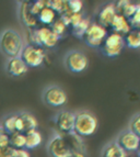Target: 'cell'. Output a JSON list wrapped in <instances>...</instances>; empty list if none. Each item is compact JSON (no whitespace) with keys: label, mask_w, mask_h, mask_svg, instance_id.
I'll use <instances>...</instances> for the list:
<instances>
[{"label":"cell","mask_w":140,"mask_h":157,"mask_svg":"<svg viewBox=\"0 0 140 157\" xmlns=\"http://www.w3.org/2000/svg\"><path fill=\"white\" fill-rule=\"evenodd\" d=\"M23 47V39L16 30L5 29L0 33V51L9 58L20 57Z\"/></svg>","instance_id":"obj_1"},{"label":"cell","mask_w":140,"mask_h":157,"mask_svg":"<svg viewBox=\"0 0 140 157\" xmlns=\"http://www.w3.org/2000/svg\"><path fill=\"white\" fill-rule=\"evenodd\" d=\"M76 113L75 130L73 131L81 137L93 135L98 130V119L88 110H80Z\"/></svg>","instance_id":"obj_2"},{"label":"cell","mask_w":140,"mask_h":157,"mask_svg":"<svg viewBox=\"0 0 140 157\" xmlns=\"http://www.w3.org/2000/svg\"><path fill=\"white\" fill-rule=\"evenodd\" d=\"M60 37L52 31L50 28L43 26L39 29L30 30V43L29 44L35 45L39 47H47L53 48L56 46Z\"/></svg>","instance_id":"obj_3"},{"label":"cell","mask_w":140,"mask_h":157,"mask_svg":"<svg viewBox=\"0 0 140 157\" xmlns=\"http://www.w3.org/2000/svg\"><path fill=\"white\" fill-rule=\"evenodd\" d=\"M125 46L126 44H125L124 35L113 32L111 34H107L106 39L101 45L100 50L105 57L114 58L120 55Z\"/></svg>","instance_id":"obj_4"},{"label":"cell","mask_w":140,"mask_h":157,"mask_svg":"<svg viewBox=\"0 0 140 157\" xmlns=\"http://www.w3.org/2000/svg\"><path fill=\"white\" fill-rule=\"evenodd\" d=\"M64 64L69 71L79 74L86 71V68L89 65V59L82 51L72 50L66 53L64 57Z\"/></svg>","instance_id":"obj_5"},{"label":"cell","mask_w":140,"mask_h":157,"mask_svg":"<svg viewBox=\"0 0 140 157\" xmlns=\"http://www.w3.org/2000/svg\"><path fill=\"white\" fill-rule=\"evenodd\" d=\"M107 36V30L98 22H91L82 41L90 47H101Z\"/></svg>","instance_id":"obj_6"},{"label":"cell","mask_w":140,"mask_h":157,"mask_svg":"<svg viewBox=\"0 0 140 157\" xmlns=\"http://www.w3.org/2000/svg\"><path fill=\"white\" fill-rule=\"evenodd\" d=\"M20 57L23 59L28 67H39L45 60V52L39 46H35L32 44L24 45Z\"/></svg>","instance_id":"obj_7"},{"label":"cell","mask_w":140,"mask_h":157,"mask_svg":"<svg viewBox=\"0 0 140 157\" xmlns=\"http://www.w3.org/2000/svg\"><path fill=\"white\" fill-rule=\"evenodd\" d=\"M42 98L47 105H50L52 108H60L62 105H65L68 99L65 90L58 86L46 87L43 91Z\"/></svg>","instance_id":"obj_8"},{"label":"cell","mask_w":140,"mask_h":157,"mask_svg":"<svg viewBox=\"0 0 140 157\" xmlns=\"http://www.w3.org/2000/svg\"><path fill=\"white\" fill-rule=\"evenodd\" d=\"M47 152L50 157H71L70 147L61 134H55L50 137Z\"/></svg>","instance_id":"obj_9"},{"label":"cell","mask_w":140,"mask_h":157,"mask_svg":"<svg viewBox=\"0 0 140 157\" xmlns=\"http://www.w3.org/2000/svg\"><path fill=\"white\" fill-rule=\"evenodd\" d=\"M115 141L125 152H138L140 147V136L135 134L129 128L124 130L117 135Z\"/></svg>","instance_id":"obj_10"},{"label":"cell","mask_w":140,"mask_h":157,"mask_svg":"<svg viewBox=\"0 0 140 157\" xmlns=\"http://www.w3.org/2000/svg\"><path fill=\"white\" fill-rule=\"evenodd\" d=\"M76 113L68 110H60L54 117V123L62 134L69 133L75 130Z\"/></svg>","instance_id":"obj_11"},{"label":"cell","mask_w":140,"mask_h":157,"mask_svg":"<svg viewBox=\"0 0 140 157\" xmlns=\"http://www.w3.org/2000/svg\"><path fill=\"white\" fill-rule=\"evenodd\" d=\"M19 18L21 22L30 30H34L37 26L39 20L31 12V2L30 1H22L19 5Z\"/></svg>","instance_id":"obj_12"},{"label":"cell","mask_w":140,"mask_h":157,"mask_svg":"<svg viewBox=\"0 0 140 157\" xmlns=\"http://www.w3.org/2000/svg\"><path fill=\"white\" fill-rule=\"evenodd\" d=\"M37 126H39V122L33 114L29 112H23L18 114L17 132L25 134L32 130H37Z\"/></svg>","instance_id":"obj_13"},{"label":"cell","mask_w":140,"mask_h":157,"mask_svg":"<svg viewBox=\"0 0 140 157\" xmlns=\"http://www.w3.org/2000/svg\"><path fill=\"white\" fill-rule=\"evenodd\" d=\"M116 14H117V11H116V7H115V3L104 5L101 8V10L99 11L98 16H96L98 23L103 26V28H105V29L106 28H111L112 22H113Z\"/></svg>","instance_id":"obj_14"},{"label":"cell","mask_w":140,"mask_h":157,"mask_svg":"<svg viewBox=\"0 0 140 157\" xmlns=\"http://www.w3.org/2000/svg\"><path fill=\"white\" fill-rule=\"evenodd\" d=\"M28 71H29V67L21 57L9 58L6 65V71L12 77L23 76L24 74L28 73Z\"/></svg>","instance_id":"obj_15"},{"label":"cell","mask_w":140,"mask_h":157,"mask_svg":"<svg viewBox=\"0 0 140 157\" xmlns=\"http://www.w3.org/2000/svg\"><path fill=\"white\" fill-rule=\"evenodd\" d=\"M64 136V139L66 140L67 144L69 145L71 153L73 152H87L86 147H84V143L82 141V137L79 136L75 131L69 132V133L61 134Z\"/></svg>","instance_id":"obj_16"},{"label":"cell","mask_w":140,"mask_h":157,"mask_svg":"<svg viewBox=\"0 0 140 157\" xmlns=\"http://www.w3.org/2000/svg\"><path fill=\"white\" fill-rule=\"evenodd\" d=\"M111 29L113 30L114 33L122 34V35H126L131 31V26H130L129 22L123 14L117 13L115 16L114 20L112 22Z\"/></svg>","instance_id":"obj_17"},{"label":"cell","mask_w":140,"mask_h":157,"mask_svg":"<svg viewBox=\"0 0 140 157\" xmlns=\"http://www.w3.org/2000/svg\"><path fill=\"white\" fill-rule=\"evenodd\" d=\"M102 157H127L124 149L118 145L116 141L109 142L102 149Z\"/></svg>","instance_id":"obj_18"},{"label":"cell","mask_w":140,"mask_h":157,"mask_svg":"<svg viewBox=\"0 0 140 157\" xmlns=\"http://www.w3.org/2000/svg\"><path fill=\"white\" fill-rule=\"evenodd\" d=\"M25 137H26L25 149H28V151L39 147L42 144V141H43L42 134L37 130H32V131L25 133Z\"/></svg>","instance_id":"obj_19"},{"label":"cell","mask_w":140,"mask_h":157,"mask_svg":"<svg viewBox=\"0 0 140 157\" xmlns=\"http://www.w3.org/2000/svg\"><path fill=\"white\" fill-rule=\"evenodd\" d=\"M125 44L130 48H140V30L134 29L124 36Z\"/></svg>","instance_id":"obj_20"},{"label":"cell","mask_w":140,"mask_h":157,"mask_svg":"<svg viewBox=\"0 0 140 157\" xmlns=\"http://www.w3.org/2000/svg\"><path fill=\"white\" fill-rule=\"evenodd\" d=\"M55 19H56V12L50 7L44 8L39 12V16H37L39 22H41L43 24H46V25H52L55 22Z\"/></svg>","instance_id":"obj_21"},{"label":"cell","mask_w":140,"mask_h":157,"mask_svg":"<svg viewBox=\"0 0 140 157\" xmlns=\"http://www.w3.org/2000/svg\"><path fill=\"white\" fill-rule=\"evenodd\" d=\"M90 24H91L90 19L83 18L82 20H81V21L77 24V25L73 26V28H71L72 35L77 37V39L82 40L83 36H84V34H86L87 30H88V28L90 26Z\"/></svg>","instance_id":"obj_22"},{"label":"cell","mask_w":140,"mask_h":157,"mask_svg":"<svg viewBox=\"0 0 140 157\" xmlns=\"http://www.w3.org/2000/svg\"><path fill=\"white\" fill-rule=\"evenodd\" d=\"M9 140H10V146L13 147V148H16V149L25 148L26 137L24 133L16 132V133L9 135Z\"/></svg>","instance_id":"obj_23"},{"label":"cell","mask_w":140,"mask_h":157,"mask_svg":"<svg viewBox=\"0 0 140 157\" xmlns=\"http://www.w3.org/2000/svg\"><path fill=\"white\" fill-rule=\"evenodd\" d=\"M17 120H18V114L9 115L5 119L3 122V130L8 135L16 133L17 132Z\"/></svg>","instance_id":"obj_24"},{"label":"cell","mask_w":140,"mask_h":157,"mask_svg":"<svg viewBox=\"0 0 140 157\" xmlns=\"http://www.w3.org/2000/svg\"><path fill=\"white\" fill-rule=\"evenodd\" d=\"M48 7H50L56 13H59L60 16L68 11V2L65 0H50Z\"/></svg>","instance_id":"obj_25"},{"label":"cell","mask_w":140,"mask_h":157,"mask_svg":"<svg viewBox=\"0 0 140 157\" xmlns=\"http://www.w3.org/2000/svg\"><path fill=\"white\" fill-rule=\"evenodd\" d=\"M52 31L54 32L56 35H58L59 37H61L64 34L66 33V30H67V25H66L64 22L59 19H57V20H55V22L52 24Z\"/></svg>","instance_id":"obj_26"},{"label":"cell","mask_w":140,"mask_h":157,"mask_svg":"<svg viewBox=\"0 0 140 157\" xmlns=\"http://www.w3.org/2000/svg\"><path fill=\"white\" fill-rule=\"evenodd\" d=\"M130 131H132L138 136H140V112L135 113L132 115L129 121V128Z\"/></svg>","instance_id":"obj_27"},{"label":"cell","mask_w":140,"mask_h":157,"mask_svg":"<svg viewBox=\"0 0 140 157\" xmlns=\"http://www.w3.org/2000/svg\"><path fill=\"white\" fill-rule=\"evenodd\" d=\"M46 7H48V1H44V0H36V1H33V2H31L32 14L37 18L39 12L44 8H46Z\"/></svg>","instance_id":"obj_28"},{"label":"cell","mask_w":140,"mask_h":157,"mask_svg":"<svg viewBox=\"0 0 140 157\" xmlns=\"http://www.w3.org/2000/svg\"><path fill=\"white\" fill-rule=\"evenodd\" d=\"M68 11L71 13H81L83 2L81 0H68Z\"/></svg>","instance_id":"obj_29"},{"label":"cell","mask_w":140,"mask_h":157,"mask_svg":"<svg viewBox=\"0 0 140 157\" xmlns=\"http://www.w3.org/2000/svg\"><path fill=\"white\" fill-rule=\"evenodd\" d=\"M128 22H129L131 28L140 30V2L137 3V9H136L135 14L130 19H128Z\"/></svg>","instance_id":"obj_30"},{"label":"cell","mask_w":140,"mask_h":157,"mask_svg":"<svg viewBox=\"0 0 140 157\" xmlns=\"http://www.w3.org/2000/svg\"><path fill=\"white\" fill-rule=\"evenodd\" d=\"M10 146V140L9 135L5 132L3 126L0 125V148H5V147Z\"/></svg>","instance_id":"obj_31"},{"label":"cell","mask_w":140,"mask_h":157,"mask_svg":"<svg viewBox=\"0 0 140 157\" xmlns=\"http://www.w3.org/2000/svg\"><path fill=\"white\" fill-rule=\"evenodd\" d=\"M83 18H84V17H83L82 12L81 13H71L70 12V26H71V28L76 26Z\"/></svg>","instance_id":"obj_32"},{"label":"cell","mask_w":140,"mask_h":157,"mask_svg":"<svg viewBox=\"0 0 140 157\" xmlns=\"http://www.w3.org/2000/svg\"><path fill=\"white\" fill-rule=\"evenodd\" d=\"M1 152H2V157H14L16 148L8 146V147H5V148H1Z\"/></svg>","instance_id":"obj_33"},{"label":"cell","mask_w":140,"mask_h":157,"mask_svg":"<svg viewBox=\"0 0 140 157\" xmlns=\"http://www.w3.org/2000/svg\"><path fill=\"white\" fill-rule=\"evenodd\" d=\"M14 157H30V153L28 149H16V154Z\"/></svg>","instance_id":"obj_34"},{"label":"cell","mask_w":140,"mask_h":157,"mask_svg":"<svg viewBox=\"0 0 140 157\" xmlns=\"http://www.w3.org/2000/svg\"><path fill=\"white\" fill-rule=\"evenodd\" d=\"M71 157H88L87 152H73L71 153Z\"/></svg>","instance_id":"obj_35"},{"label":"cell","mask_w":140,"mask_h":157,"mask_svg":"<svg viewBox=\"0 0 140 157\" xmlns=\"http://www.w3.org/2000/svg\"><path fill=\"white\" fill-rule=\"evenodd\" d=\"M0 157H2V152H1V148H0Z\"/></svg>","instance_id":"obj_36"},{"label":"cell","mask_w":140,"mask_h":157,"mask_svg":"<svg viewBox=\"0 0 140 157\" xmlns=\"http://www.w3.org/2000/svg\"><path fill=\"white\" fill-rule=\"evenodd\" d=\"M137 153H138V157H140V151H138Z\"/></svg>","instance_id":"obj_37"},{"label":"cell","mask_w":140,"mask_h":157,"mask_svg":"<svg viewBox=\"0 0 140 157\" xmlns=\"http://www.w3.org/2000/svg\"><path fill=\"white\" fill-rule=\"evenodd\" d=\"M139 151H140V147H139Z\"/></svg>","instance_id":"obj_38"}]
</instances>
